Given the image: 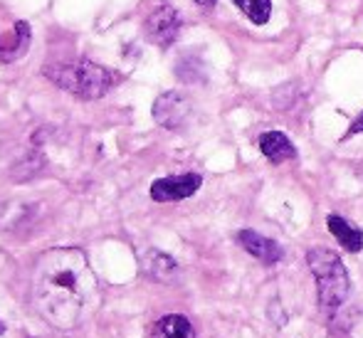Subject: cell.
<instances>
[{"label": "cell", "instance_id": "obj_1", "mask_svg": "<svg viewBox=\"0 0 363 338\" xmlns=\"http://www.w3.org/2000/svg\"><path fill=\"white\" fill-rule=\"evenodd\" d=\"M33 304L60 331L82 326L99 306V279L77 247H55L40 254L33 269Z\"/></svg>", "mask_w": 363, "mask_h": 338}, {"label": "cell", "instance_id": "obj_2", "mask_svg": "<svg viewBox=\"0 0 363 338\" xmlns=\"http://www.w3.org/2000/svg\"><path fill=\"white\" fill-rule=\"evenodd\" d=\"M309 269L316 279V291H319V309L324 316H334L341 306L346 304L351 291V279L344 262L336 252L326 247H311L306 254Z\"/></svg>", "mask_w": 363, "mask_h": 338}, {"label": "cell", "instance_id": "obj_3", "mask_svg": "<svg viewBox=\"0 0 363 338\" xmlns=\"http://www.w3.org/2000/svg\"><path fill=\"white\" fill-rule=\"evenodd\" d=\"M43 72L55 86L65 89L77 99H99L116 84L114 72L86 62V60L74 64H48Z\"/></svg>", "mask_w": 363, "mask_h": 338}, {"label": "cell", "instance_id": "obj_4", "mask_svg": "<svg viewBox=\"0 0 363 338\" xmlns=\"http://www.w3.org/2000/svg\"><path fill=\"white\" fill-rule=\"evenodd\" d=\"M193 114V106L188 96L178 94V91H166L153 101V119L163 126V129L178 131L188 124Z\"/></svg>", "mask_w": 363, "mask_h": 338}, {"label": "cell", "instance_id": "obj_5", "mask_svg": "<svg viewBox=\"0 0 363 338\" xmlns=\"http://www.w3.org/2000/svg\"><path fill=\"white\" fill-rule=\"evenodd\" d=\"M203 186V178L198 173H183V176H168L158 178L151 183V198L156 203H173V201H186L198 188Z\"/></svg>", "mask_w": 363, "mask_h": 338}, {"label": "cell", "instance_id": "obj_6", "mask_svg": "<svg viewBox=\"0 0 363 338\" xmlns=\"http://www.w3.org/2000/svg\"><path fill=\"white\" fill-rule=\"evenodd\" d=\"M178 33H181V15L171 5H158L146 20V35L153 45L158 47H168L176 43Z\"/></svg>", "mask_w": 363, "mask_h": 338}, {"label": "cell", "instance_id": "obj_7", "mask_svg": "<svg viewBox=\"0 0 363 338\" xmlns=\"http://www.w3.org/2000/svg\"><path fill=\"white\" fill-rule=\"evenodd\" d=\"M238 242L242 244L255 259H259V262H264V264H277L279 259H282V247H279L274 240L255 232V230H242V232L238 235Z\"/></svg>", "mask_w": 363, "mask_h": 338}, {"label": "cell", "instance_id": "obj_8", "mask_svg": "<svg viewBox=\"0 0 363 338\" xmlns=\"http://www.w3.org/2000/svg\"><path fill=\"white\" fill-rule=\"evenodd\" d=\"M259 151L272 163H284L296 156L294 143L282 131H267V134H262V138H259Z\"/></svg>", "mask_w": 363, "mask_h": 338}, {"label": "cell", "instance_id": "obj_9", "mask_svg": "<svg viewBox=\"0 0 363 338\" xmlns=\"http://www.w3.org/2000/svg\"><path fill=\"white\" fill-rule=\"evenodd\" d=\"M148 338H196V331H193V324L186 316L168 314L151 326Z\"/></svg>", "mask_w": 363, "mask_h": 338}, {"label": "cell", "instance_id": "obj_10", "mask_svg": "<svg viewBox=\"0 0 363 338\" xmlns=\"http://www.w3.org/2000/svg\"><path fill=\"white\" fill-rule=\"evenodd\" d=\"M326 225H329L331 235L339 240V244L346 249V252L356 254V252H361V249H363V232L356 227V225H351L349 220L339 218V215H329Z\"/></svg>", "mask_w": 363, "mask_h": 338}, {"label": "cell", "instance_id": "obj_11", "mask_svg": "<svg viewBox=\"0 0 363 338\" xmlns=\"http://www.w3.org/2000/svg\"><path fill=\"white\" fill-rule=\"evenodd\" d=\"M146 271H148V276H153V279L166 281V279H171V276L176 274V262H173L168 254L151 249V252H148V257H146Z\"/></svg>", "mask_w": 363, "mask_h": 338}, {"label": "cell", "instance_id": "obj_12", "mask_svg": "<svg viewBox=\"0 0 363 338\" xmlns=\"http://www.w3.org/2000/svg\"><path fill=\"white\" fill-rule=\"evenodd\" d=\"M240 10L252 20L255 25H264L272 15V0H235Z\"/></svg>", "mask_w": 363, "mask_h": 338}, {"label": "cell", "instance_id": "obj_13", "mask_svg": "<svg viewBox=\"0 0 363 338\" xmlns=\"http://www.w3.org/2000/svg\"><path fill=\"white\" fill-rule=\"evenodd\" d=\"M356 134H363V111H361V116H356V121L349 126V131H346V138L349 136H356Z\"/></svg>", "mask_w": 363, "mask_h": 338}, {"label": "cell", "instance_id": "obj_14", "mask_svg": "<svg viewBox=\"0 0 363 338\" xmlns=\"http://www.w3.org/2000/svg\"><path fill=\"white\" fill-rule=\"evenodd\" d=\"M198 5H203V8H213L216 5V0H196Z\"/></svg>", "mask_w": 363, "mask_h": 338}, {"label": "cell", "instance_id": "obj_15", "mask_svg": "<svg viewBox=\"0 0 363 338\" xmlns=\"http://www.w3.org/2000/svg\"><path fill=\"white\" fill-rule=\"evenodd\" d=\"M3 331H5V326H3V321H0V336H3Z\"/></svg>", "mask_w": 363, "mask_h": 338}]
</instances>
